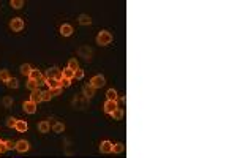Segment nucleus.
Here are the masks:
<instances>
[{
  "mask_svg": "<svg viewBox=\"0 0 237 158\" xmlns=\"http://www.w3.org/2000/svg\"><path fill=\"white\" fill-rule=\"evenodd\" d=\"M111 43H112V35H111V32H108V30L98 32V35H97V44H100V46H108V44H111Z\"/></svg>",
  "mask_w": 237,
  "mask_h": 158,
  "instance_id": "f257e3e1",
  "label": "nucleus"
},
{
  "mask_svg": "<svg viewBox=\"0 0 237 158\" xmlns=\"http://www.w3.org/2000/svg\"><path fill=\"white\" fill-rule=\"evenodd\" d=\"M14 144H16V142H13V141H5V147H7V150L14 149Z\"/></svg>",
  "mask_w": 237,
  "mask_h": 158,
  "instance_id": "473e14b6",
  "label": "nucleus"
},
{
  "mask_svg": "<svg viewBox=\"0 0 237 158\" xmlns=\"http://www.w3.org/2000/svg\"><path fill=\"white\" fill-rule=\"evenodd\" d=\"M52 131H54V133H63V131H65V125L60 123V122H56L52 125Z\"/></svg>",
  "mask_w": 237,
  "mask_h": 158,
  "instance_id": "6ab92c4d",
  "label": "nucleus"
},
{
  "mask_svg": "<svg viewBox=\"0 0 237 158\" xmlns=\"http://www.w3.org/2000/svg\"><path fill=\"white\" fill-rule=\"evenodd\" d=\"M62 76H63L65 79H70V81H73V77H75V71H71L70 68H65V70L62 71Z\"/></svg>",
  "mask_w": 237,
  "mask_h": 158,
  "instance_id": "412c9836",
  "label": "nucleus"
},
{
  "mask_svg": "<svg viewBox=\"0 0 237 158\" xmlns=\"http://www.w3.org/2000/svg\"><path fill=\"white\" fill-rule=\"evenodd\" d=\"M10 79H11V76H10L8 70H0V81L7 84V82L10 81Z\"/></svg>",
  "mask_w": 237,
  "mask_h": 158,
  "instance_id": "dca6fc26",
  "label": "nucleus"
},
{
  "mask_svg": "<svg viewBox=\"0 0 237 158\" xmlns=\"http://www.w3.org/2000/svg\"><path fill=\"white\" fill-rule=\"evenodd\" d=\"M43 93H41V98H43V101H49L51 98H52V93H51V90L49 89H46V90H41Z\"/></svg>",
  "mask_w": 237,
  "mask_h": 158,
  "instance_id": "393cba45",
  "label": "nucleus"
},
{
  "mask_svg": "<svg viewBox=\"0 0 237 158\" xmlns=\"http://www.w3.org/2000/svg\"><path fill=\"white\" fill-rule=\"evenodd\" d=\"M75 77H76V79H82V77H84V70H81V68L76 70V71H75Z\"/></svg>",
  "mask_w": 237,
  "mask_h": 158,
  "instance_id": "7c9ffc66",
  "label": "nucleus"
},
{
  "mask_svg": "<svg viewBox=\"0 0 237 158\" xmlns=\"http://www.w3.org/2000/svg\"><path fill=\"white\" fill-rule=\"evenodd\" d=\"M29 79H32V81L38 82V86H40V84H43V82H44V74H43L40 70H32V73H30Z\"/></svg>",
  "mask_w": 237,
  "mask_h": 158,
  "instance_id": "20e7f679",
  "label": "nucleus"
},
{
  "mask_svg": "<svg viewBox=\"0 0 237 158\" xmlns=\"http://www.w3.org/2000/svg\"><path fill=\"white\" fill-rule=\"evenodd\" d=\"M111 117H112L114 120H122V119H123V109H122V108H117V109L111 114Z\"/></svg>",
  "mask_w": 237,
  "mask_h": 158,
  "instance_id": "2eb2a0df",
  "label": "nucleus"
},
{
  "mask_svg": "<svg viewBox=\"0 0 237 158\" xmlns=\"http://www.w3.org/2000/svg\"><path fill=\"white\" fill-rule=\"evenodd\" d=\"M10 5H11V8L19 10V8H22V7H24V0H11Z\"/></svg>",
  "mask_w": 237,
  "mask_h": 158,
  "instance_id": "b1692460",
  "label": "nucleus"
},
{
  "mask_svg": "<svg viewBox=\"0 0 237 158\" xmlns=\"http://www.w3.org/2000/svg\"><path fill=\"white\" fill-rule=\"evenodd\" d=\"M8 25H10V29H11L13 32H22L24 27H26V22H24L22 17H13Z\"/></svg>",
  "mask_w": 237,
  "mask_h": 158,
  "instance_id": "f03ea898",
  "label": "nucleus"
},
{
  "mask_svg": "<svg viewBox=\"0 0 237 158\" xmlns=\"http://www.w3.org/2000/svg\"><path fill=\"white\" fill-rule=\"evenodd\" d=\"M13 158H21V156H13Z\"/></svg>",
  "mask_w": 237,
  "mask_h": 158,
  "instance_id": "72a5a7b5",
  "label": "nucleus"
},
{
  "mask_svg": "<svg viewBox=\"0 0 237 158\" xmlns=\"http://www.w3.org/2000/svg\"><path fill=\"white\" fill-rule=\"evenodd\" d=\"M78 54H79V56H82L84 59H87V60H89V59H90V56H92V51H90L89 47H81Z\"/></svg>",
  "mask_w": 237,
  "mask_h": 158,
  "instance_id": "a211bd4d",
  "label": "nucleus"
},
{
  "mask_svg": "<svg viewBox=\"0 0 237 158\" xmlns=\"http://www.w3.org/2000/svg\"><path fill=\"white\" fill-rule=\"evenodd\" d=\"M22 109L26 111L27 114H35V112H36V104H35V103H32L30 100H27V101H24Z\"/></svg>",
  "mask_w": 237,
  "mask_h": 158,
  "instance_id": "423d86ee",
  "label": "nucleus"
},
{
  "mask_svg": "<svg viewBox=\"0 0 237 158\" xmlns=\"http://www.w3.org/2000/svg\"><path fill=\"white\" fill-rule=\"evenodd\" d=\"M100 152L101 153H112V142L111 141H103L100 144Z\"/></svg>",
  "mask_w": 237,
  "mask_h": 158,
  "instance_id": "9d476101",
  "label": "nucleus"
},
{
  "mask_svg": "<svg viewBox=\"0 0 237 158\" xmlns=\"http://www.w3.org/2000/svg\"><path fill=\"white\" fill-rule=\"evenodd\" d=\"M79 24H81V25H90V24H92L90 16H87V14H81V16H79Z\"/></svg>",
  "mask_w": 237,
  "mask_h": 158,
  "instance_id": "aec40b11",
  "label": "nucleus"
},
{
  "mask_svg": "<svg viewBox=\"0 0 237 158\" xmlns=\"http://www.w3.org/2000/svg\"><path fill=\"white\" fill-rule=\"evenodd\" d=\"M68 68H70L71 71L79 70V63H78V60H76V59H70V62H68Z\"/></svg>",
  "mask_w": 237,
  "mask_h": 158,
  "instance_id": "4be33fe9",
  "label": "nucleus"
},
{
  "mask_svg": "<svg viewBox=\"0 0 237 158\" xmlns=\"http://www.w3.org/2000/svg\"><path fill=\"white\" fill-rule=\"evenodd\" d=\"M73 33V27H71L70 24H62L60 25V35L62 37H70Z\"/></svg>",
  "mask_w": 237,
  "mask_h": 158,
  "instance_id": "f8f14e48",
  "label": "nucleus"
},
{
  "mask_svg": "<svg viewBox=\"0 0 237 158\" xmlns=\"http://www.w3.org/2000/svg\"><path fill=\"white\" fill-rule=\"evenodd\" d=\"M3 106H5V108H11V106H13V98L5 96V98H3Z\"/></svg>",
  "mask_w": 237,
  "mask_h": 158,
  "instance_id": "cd10ccee",
  "label": "nucleus"
},
{
  "mask_svg": "<svg viewBox=\"0 0 237 158\" xmlns=\"http://www.w3.org/2000/svg\"><path fill=\"white\" fill-rule=\"evenodd\" d=\"M41 90L40 89H36V90H33L32 93H30V101L32 103H35V104H38V103H41L43 101V98H41Z\"/></svg>",
  "mask_w": 237,
  "mask_h": 158,
  "instance_id": "1a4fd4ad",
  "label": "nucleus"
},
{
  "mask_svg": "<svg viewBox=\"0 0 237 158\" xmlns=\"http://www.w3.org/2000/svg\"><path fill=\"white\" fill-rule=\"evenodd\" d=\"M71 86V81H70V79H65V77H62V81H60V87H70Z\"/></svg>",
  "mask_w": 237,
  "mask_h": 158,
  "instance_id": "c756f323",
  "label": "nucleus"
},
{
  "mask_svg": "<svg viewBox=\"0 0 237 158\" xmlns=\"http://www.w3.org/2000/svg\"><path fill=\"white\" fill-rule=\"evenodd\" d=\"M82 93H84L85 98H92V96L95 95V89H93L90 84H85V86L82 87Z\"/></svg>",
  "mask_w": 237,
  "mask_h": 158,
  "instance_id": "ddd939ff",
  "label": "nucleus"
},
{
  "mask_svg": "<svg viewBox=\"0 0 237 158\" xmlns=\"http://www.w3.org/2000/svg\"><path fill=\"white\" fill-rule=\"evenodd\" d=\"M16 120H17V119L8 117V119H7V126H8V128H14V125H16Z\"/></svg>",
  "mask_w": 237,
  "mask_h": 158,
  "instance_id": "c85d7f7f",
  "label": "nucleus"
},
{
  "mask_svg": "<svg viewBox=\"0 0 237 158\" xmlns=\"http://www.w3.org/2000/svg\"><path fill=\"white\" fill-rule=\"evenodd\" d=\"M14 130L17 131V133H26V131L29 130V125H27V122H26V120H16Z\"/></svg>",
  "mask_w": 237,
  "mask_h": 158,
  "instance_id": "6e6552de",
  "label": "nucleus"
},
{
  "mask_svg": "<svg viewBox=\"0 0 237 158\" xmlns=\"http://www.w3.org/2000/svg\"><path fill=\"white\" fill-rule=\"evenodd\" d=\"M125 150V146L122 142H115L112 144V153H122Z\"/></svg>",
  "mask_w": 237,
  "mask_h": 158,
  "instance_id": "f3484780",
  "label": "nucleus"
},
{
  "mask_svg": "<svg viewBox=\"0 0 237 158\" xmlns=\"http://www.w3.org/2000/svg\"><path fill=\"white\" fill-rule=\"evenodd\" d=\"M32 67L29 65V63H24V65H21V74H24V76H30V73H32Z\"/></svg>",
  "mask_w": 237,
  "mask_h": 158,
  "instance_id": "4468645a",
  "label": "nucleus"
},
{
  "mask_svg": "<svg viewBox=\"0 0 237 158\" xmlns=\"http://www.w3.org/2000/svg\"><path fill=\"white\" fill-rule=\"evenodd\" d=\"M117 108H119V103H117V101H109V100H106V103H104V112H106V114L111 116Z\"/></svg>",
  "mask_w": 237,
  "mask_h": 158,
  "instance_id": "0eeeda50",
  "label": "nucleus"
},
{
  "mask_svg": "<svg viewBox=\"0 0 237 158\" xmlns=\"http://www.w3.org/2000/svg\"><path fill=\"white\" fill-rule=\"evenodd\" d=\"M38 131H40V133H49V131H51V123L47 120H41L38 123Z\"/></svg>",
  "mask_w": 237,
  "mask_h": 158,
  "instance_id": "9b49d317",
  "label": "nucleus"
},
{
  "mask_svg": "<svg viewBox=\"0 0 237 158\" xmlns=\"http://www.w3.org/2000/svg\"><path fill=\"white\" fill-rule=\"evenodd\" d=\"M27 89H29L30 92L36 90V89H38V82H35V81H32V79H29V82H27Z\"/></svg>",
  "mask_w": 237,
  "mask_h": 158,
  "instance_id": "bb28decb",
  "label": "nucleus"
},
{
  "mask_svg": "<svg viewBox=\"0 0 237 158\" xmlns=\"http://www.w3.org/2000/svg\"><path fill=\"white\" fill-rule=\"evenodd\" d=\"M7 86H8L10 89H17V87H19V81H17V79H14V77H11L10 81L7 82Z\"/></svg>",
  "mask_w": 237,
  "mask_h": 158,
  "instance_id": "a878e982",
  "label": "nucleus"
},
{
  "mask_svg": "<svg viewBox=\"0 0 237 158\" xmlns=\"http://www.w3.org/2000/svg\"><path fill=\"white\" fill-rule=\"evenodd\" d=\"M0 144H2V139H0Z\"/></svg>",
  "mask_w": 237,
  "mask_h": 158,
  "instance_id": "f704fd0d",
  "label": "nucleus"
},
{
  "mask_svg": "<svg viewBox=\"0 0 237 158\" xmlns=\"http://www.w3.org/2000/svg\"><path fill=\"white\" fill-rule=\"evenodd\" d=\"M104 84H106V79H104V76H101V74H97V76H93V77L90 79V86H92L95 90L101 89Z\"/></svg>",
  "mask_w": 237,
  "mask_h": 158,
  "instance_id": "7ed1b4c3",
  "label": "nucleus"
},
{
  "mask_svg": "<svg viewBox=\"0 0 237 158\" xmlns=\"http://www.w3.org/2000/svg\"><path fill=\"white\" fill-rule=\"evenodd\" d=\"M49 90H51L52 96H56V95H60V93H62V87H56V89H49Z\"/></svg>",
  "mask_w": 237,
  "mask_h": 158,
  "instance_id": "2f4dec72",
  "label": "nucleus"
},
{
  "mask_svg": "<svg viewBox=\"0 0 237 158\" xmlns=\"http://www.w3.org/2000/svg\"><path fill=\"white\" fill-rule=\"evenodd\" d=\"M14 149H16L19 153H26V152L30 149V144H29L26 139H21V141H17V142L14 144Z\"/></svg>",
  "mask_w": 237,
  "mask_h": 158,
  "instance_id": "39448f33",
  "label": "nucleus"
},
{
  "mask_svg": "<svg viewBox=\"0 0 237 158\" xmlns=\"http://www.w3.org/2000/svg\"><path fill=\"white\" fill-rule=\"evenodd\" d=\"M106 96H108L109 101H117V92H115L114 89H109V90L106 92Z\"/></svg>",
  "mask_w": 237,
  "mask_h": 158,
  "instance_id": "5701e85b",
  "label": "nucleus"
}]
</instances>
